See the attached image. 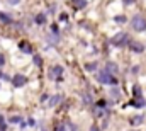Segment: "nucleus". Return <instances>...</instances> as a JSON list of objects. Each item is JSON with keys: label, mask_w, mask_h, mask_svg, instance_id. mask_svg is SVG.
<instances>
[{"label": "nucleus", "mask_w": 146, "mask_h": 131, "mask_svg": "<svg viewBox=\"0 0 146 131\" xmlns=\"http://www.w3.org/2000/svg\"><path fill=\"white\" fill-rule=\"evenodd\" d=\"M27 124H29V126H34V124H36V121H34V119H33V118H31V119H29V121H27Z\"/></svg>", "instance_id": "22"}, {"label": "nucleus", "mask_w": 146, "mask_h": 131, "mask_svg": "<svg viewBox=\"0 0 146 131\" xmlns=\"http://www.w3.org/2000/svg\"><path fill=\"white\" fill-rule=\"evenodd\" d=\"M106 72H107V73H115V72H117V65L112 63V61H109V63L106 65Z\"/></svg>", "instance_id": "7"}, {"label": "nucleus", "mask_w": 146, "mask_h": 131, "mask_svg": "<svg viewBox=\"0 0 146 131\" xmlns=\"http://www.w3.org/2000/svg\"><path fill=\"white\" fill-rule=\"evenodd\" d=\"M58 131H66V128H65V126H60V128H58Z\"/></svg>", "instance_id": "26"}, {"label": "nucleus", "mask_w": 146, "mask_h": 131, "mask_svg": "<svg viewBox=\"0 0 146 131\" xmlns=\"http://www.w3.org/2000/svg\"><path fill=\"white\" fill-rule=\"evenodd\" d=\"M143 123V116H134V118H131V124L133 126H138V124H141Z\"/></svg>", "instance_id": "9"}, {"label": "nucleus", "mask_w": 146, "mask_h": 131, "mask_svg": "<svg viewBox=\"0 0 146 131\" xmlns=\"http://www.w3.org/2000/svg\"><path fill=\"white\" fill-rule=\"evenodd\" d=\"M61 72H63V66H54L49 70V77H58V75H61Z\"/></svg>", "instance_id": "6"}, {"label": "nucleus", "mask_w": 146, "mask_h": 131, "mask_svg": "<svg viewBox=\"0 0 146 131\" xmlns=\"http://www.w3.org/2000/svg\"><path fill=\"white\" fill-rule=\"evenodd\" d=\"M0 21H2V22H5V24H10V22H12V17H10V15H7L5 12H0Z\"/></svg>", "instance_id": "8"}, {"label": "nucleus", "mask_w": 146, "mask_h": 131, "mask_svg": "<svg viewBox=\"0 0 146 131\" xmlns=\"http://www.w3.org/2000/svg\"><path fill=\"white\" fill-rule=\"evenodd\" d=\"M21 49H22V51H26V53H33L31 46H29V44H24V43H21Z\"/></svg>", "instance_id": "13"}, {"label": "nucleus", "mask_w": 146, "mask_h": 131, "mask_svg": "<svg viewBox=\"0 0 146 131\" xmlns=\"http://www.w3.org/2000/svg\"><path fill=\"white\" fill-rule=\"evenodd\" d=\"M7 2H9V3H10V5H17V3H19V2H21V0H7Z\"/></svg>", "instance_id": "20"}, {"label": "nucleus", "mask_w": 146, "mask_h": 131, "mask_svg": "<svg viewBox=\"0 0 146 131\" xmlns=\"http://www.w3.org/2000/svg\"><path fill=\"white\" fill-rule=\"evenodd\" d=\"M75 5H76V7H85V5H87V2H85V0H76V2H75Z\"/></svg>", "instance_id": "17"}, {"label": "nucleus", "mask_w": 146, "mask_h": 131, "mask_svg": "<svg viewBox=\"0 0 146 131\" xmlns=\"http://www.w3.org/2000/svg\"><path fill=\"white\" fill-rule=\"evenodd\" d=\"M5 63V58H3V55H0V66Z\"/></svg>", "instance_id": "23"}, {"label": "nucleus", "mask_w": 146, "mask_h": 131, "mask_svg": "<svg viewBox=\"0 0 146 131\" xmlns=\"http://www.w3.org/2000/svg\"><path fill=\"white\" fill-rule=\"evenodd\" d=\"M36 22L37 24H44V22H46V15H44V14H37L36 15Z\"/></svg>", "instance_id": "10"}, {"label": "nucleus", "mask_w": 146, "mask_h": 131, "mask_svg": "<svg viewBox=\"0 0 146 131\" xmlns=\"http://www.w3.org/2000/svg\"><path fill=\"white\" fill-rule=\"evenodd\" d=\"M99 82H100V84H109V85H115V84H117V80H115L110 73H107L106 70L99 73Z\"/></svg>", "instance_id": "2"}, {"label": "nucleus", "mask_w": 146, "mask_h": 131, "mask_svg": "<svg viewBox=\"0 0 146 131\" xmlns=\"http://www.w3.org/2000/svg\"><path fill=\"white\" fill-rule=\"evenodd\" d=\"M133 2H134V0H124V3H126V5H131Z\"/></svg>", "instance_id": "25"}, {"label": "nucleus", "mask_w": 146, "mask_h": 131, "mask_svg": "<svg viewBox=\"0 0 146 131\" xmlns=\"http://www.w3.org/2000/svg\"><path fill=\"white\" fill-rule=\"evenodd\" d=\"M0 77H2V70H0Z\"/></svg>", "instance_id": "27"}, {"label": "nucleus", "mask_w": 146, "mask_h": 131, "mask_svg": "<svg viewBox=\"0 0 146 131\" xmlns=\"http://www.w3.org/2000/svg\"><path fill=\"white\" fill-rule=\"evenodd\" d=\"M131 26H133L134 31L141 33V31H145L146 29V19L143 17V15H134L133 21H131Z\"/></svg>", "instance_id": "1"}, {"label": "nucleus", "mask_w": 146, "mask_h": 131, "mask_svg": "<svg viewBox=\"0 0 146 131\" xmlns=\"http://www.w3.org/2000/svg\"><path fill=\"white\" fill-rule=\"evenodd\" d=\"M10 123H12V124H17V123H22V118H21V116H12V118H10Z\"/></svg>", "instance_id": "14"}, {"label": "nucleus", "mask_w": 146, "mask_h": 131, "mask_svg": "<svg viewBox=\"0 0 146 131\" xmlns=\"http://www.w3.org/2000/svg\"><path fill=\"white\" fill-rule=\"evenodd\" d=\"M134 97H136V99H143L141 90H139V85H134Z\"/></svg>", "instance_id": "12"}, {"label": "nucleus", "mask_w": 146, "mask_h": 131, "mask_svg": "<svg viewBox=\"0 0 146 131\" xmlns=\"http://www.w3.org/2000/svg\"><path fill=\"white\" fill-rule=\"evenodd\" d=\"M60 100H61V96H54V97L49 99V106H56Z\"/></svg>", "instance_id": "11"}, {"label": "nucleus", "mask_w": 146, "mask_h": 131, "mask_svg": "<svg viewBox=\"0 0 146 131\" xmlns=\"http://www.w3.org/2000/svg\"><path fill=\"white\" fill-rule=\"evenodd\" d=\"M127 41H129V37H127V34H126V33L115 34V36L110 39V43H112V44H115V46H124Z\"/></svg>", "instance_id": "3"}, {"label": "nucleus", "mask_w": 146, "mask_h": 131, "mask_svg": "<svg viewBox=\"0 0 146 131\" xmlns=\"http://www.w3.org/2000/svg\"><path fill=\"white\" fill-rule=\"evenodd\" d=\"M85 68H87V70H88V72H94V70H95V68H97V63H88V65L85 66Z\"/></svg>", "instance_id": "15"}, {"label": "nucleus", "mask_w": 146, "mask_h": 131, "mask_svg": "<svg viewBox=\"0 0 146 131\" xmlns=\"http://www.w3.org/2000/svg\"><path fill=\"white\" fill-rule=\"evenodd\" d=\"M5 130H7V126L3 123V116H0V131H5Z\"/></svg>", "instance_id": "16"}, {"label": "nucleus", "mask_w": 146, "mask_h": 131, "mask_svg": "<svg viewBox=\"0 0 146 131\" xmlns=\"http://www.w3.org/2000/svg\"><path fill=\"white\" fill-rule=\"evenodd\" d=\"M112 97H119V90H117V89H114V90H112Z\"/></svg>", "instance_id": "19"}, {"label": "nucleus", "mask_w": 146, "mask_h": 131, "mask_svg": "<svg viewBox=\"0 0 146 131\" xmlns=\"http://www.w3.org/2000/svg\"><path fill=\"white\" fill-rule=\"evenodd\" d=\"M90 131H100V130H99V126H95V124H94V126L90 128Z\"/></svg>", "instance_id": "24"}, {"label": "nucleus", "mask_w": 146, "mask_h": 131, "mask_svg": "<svg viewBox=\"0 0 146 131\" xmlns=\"http://www.w3.org/2000/svg\"><path fill=\"white\" fill-rule=\"evenodd\" d=\"M124 21H126L124 15H117V17H115V22H124Z\"/></svg>", "instance_id": "18"}, {"label": "nucleus", "mask_w": 146, "mask_h": 131, "mask_svg": "<svg viewBox=\"0 0 146 131\" xmlns=\"http://www.w3.org/2000/svg\"><path fill=\"white\" fill-rule=\"evenodd\" d=\"M129 48H131L134 53H143V51H145V46H143L141 43H138V41H129Z\"/></svg>", "instance_id": "5"}, {"label": "nucleus", "mask_w": 146, "mask_h": 131, "mask_svg": "<svg viewBox=\"0 0 146 131\" xmlns=\"http://www.w3.org/2000/svg\"><path fill=\"white\" fill-rule=\"evenodd\" d=\"M34 63H36V65H41V58H39V56H34Z\"/></svg>", "instance_id": "21"}, {"label": "nucleus", "mask_w": 146, "mask_h": 131, "mask_svg": "<svg viewBox=\"0 0 146 131\" xmlns=\"http://www.w3.org/2000/svg\"><path fill=\"white\" fill-rule=\"evenodd\" d=\"M26 82H27V78H26L24 75H15V77L12 78L14 87H22V85H26Z\"/></svg>", "instance_id": "4"}]
</instances>
